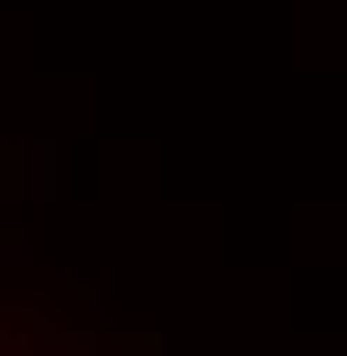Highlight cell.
Masks as SVG:
<instances>
[{"label":"cell","instance_id":"1","mask_svg":"<svg viewBox=\"0 0 347 356\" xmlns=\"http://www.w3.org/2000/svg\"><path fill=\"white\" fill-rule=\"evenodd\" d=\"M0 356H73V348L57 332H41L33 316H8V308H0Z\"/></svg>","mask_w":347,"mask_h":356}]
</instances>
